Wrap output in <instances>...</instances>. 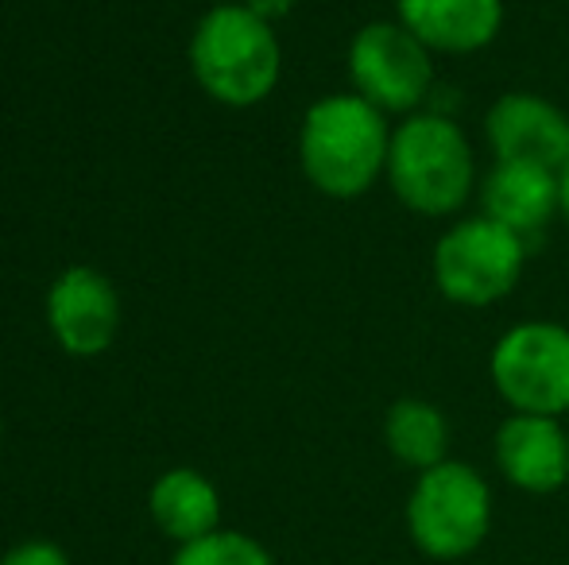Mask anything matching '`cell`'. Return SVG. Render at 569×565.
Instances as JSON below:
<instances>
[{"mask_svg":"<svg viewBox=\"0 0 569 565\" xmlns=\"http://www.w3.org/2000/svg\"><path fill=\"white\" fill-rule=\"evenodd\" d=\"M388 179L399 205L419 218H457L480 186L477 155L457 117L419 109L391 129Z\"/></svg>","mask_w":569,"mask_h":565,"instance_id":"1","label":"cell"},{"mask_svg":"<svg viewBox=\"0 0 569 565\" xmlns=\"http://www.w3.org/2000/svg\"><path fill=\"white\" fill-rule=\"evenodd\" d=\"M391 151L388 113L360 93H330L302 117L299 159L310 186L330 198H360L383 179Z\"/></svg>","mask_w":569,"mask_h":565,"instance_id":"2","label":"cell"},{"mask_svg":"<svg viewBox=\"0 0 569 565\" xmlns=\"http://www.w3.org/2000/svg\"><path fill=\"white\" fill-rule=\"evenodd\" d=\"M190 67L210 98L244 109L276 90L283 51L268 20L248 12L244 4H218L198 23Z\"/></svg>","mask_w":569,"mask_h":565,"instance_id":"3","label":"cell"},{"mask_svg":"<svg viewBox=\"0 0 569 565\" xmlns=\"http://www.w3.org/2000/svg\"><path fill=\"white\" fill-rule=\"evenodd\" d=\"M492 531V488L465 461H442L415 476L407 496V535L427 558L461 562Z\"/></svg>","mask_w":569,"mask_h":565,"instance_id":"4","label":"cell"},{"mask_svg":"<svg viewBox=\"0 0 569 565\" xmlns=\"http://www.w3.org/2000/svg\"><path fill=\"white\" fill-rule=\"evenodd\" d=\"M527 241L496 225L485 213L457 218L430 252V275L442 299L453 306L485 310L503 302L523 280Z\"/></svg>","mask_w":569,"mask_h":565,"instance_id":"5","label":"cell"},{"mask_svg":"<svg viewBox=\"0 0 569 565\" xmlns=\"http://www.w3.org/2000/svg\"><path fill=\"white\" fill-rule=\"evenodd\" d=\"M349 82L380 113L411 117L438 90L435 51L399 20H372L349 43Z\"/></svg>","mask_w":569,"mask_h":565,"instance_id":"6","label":"cell"},{"mask_svg":"<svg viewBox=\"0 0 569 565\" xmlns=\"http://www.w3.org/2000/svg\"><path fill=\"white\" fill-rule=\"evenodd\" d=\"M488 376L516 415L562 418L569 411V330L558 322H519L488 353Z\"/></svg>","mask_w":569,"mask_h":565,"instance_id":"7","label":"cell"},{"mask_svg":"<svg viewBox=\"0 0 569 565\" xmlns=\"http://www.w3.org/2000/svg\"><path fill=\"white\" fill-rule=\"evenodd\" d=\"M485 140L496 163H539L562 171L569 159V117L531 90H511L488 105Z\"/></svg>","mask_w":569,"mask_h":565,"instance_id":"8","label":"cell"},{"mask_svg":"<svg viewBox=\"0 0 569 565\" xmlns=\"http://www.w3.org/2000/svg\"><path fill=\"white\" fill-rule=\"evenodd\" d=\"M492 457L503 481L531 496H550L569 481V434L550 415L511 411L492 437Z\"/></svg>","mask_w":569,"mask_h":565,"instance_id":"9","label":"cell"},{"mask_svg":"<svg viewBox=\"0 0 569 565\" xmlns=\"http://www.w3.org/2000/svg\"><path fill=\"white\" fill-rule=\"evenodd\" d=\"M480 213L496 225L511 229L527 249H535L550 221L562 218V186L558 171L539 163H492V171L477 186Z\"/></svg>","mask_w":569,"mask_h":565,"instance_id":"10","label":"cell"},{"mask_svg":"<svg viewBox=\"0 0 569 565\" xmlns=\"http://www.w3.org/2000/svg\"><path fill=\"white\" fill-rule=\"evenodd\" d=\"M51 330L59 345L74 356H93L113 345L120 325V302L106 275L90 268H70L47 299Z\"/></svg>","mask_w":569,"mask_h":565,"instance_id":"11","label":"cell"},{"mask_svg":"<svg viewBox=\"0 0 569 565\" xmlns=\"http://www.w3.org/2000/svg\"><path fill=\"white\" fill-rule=\"evenodd\" d=\"M396 20L435 54H477L503 28V0H396Z\"/></svg>","mask_w":569,"mask_h":565,"instance_id":"12","label":"cell"},{"mask_svg":"<svg viewBox=\"0 0 569 565\" xmlns=\"http://www.w3.org/2000/svg\"><path fill=\"white\" fill-rule=\"evenodd\" d=\"M148 507L156 527L179 546L213 535L221 527V496L210 476H202L198 468H171L159 476Z\"/></svg>","mask_w":569,"mask_h":565,"instance_id":"13","label":"cell"},{"mask_svg":"<svg viewBox=\"0 0 569 565\" xmlns=\"http://www.w3.org/2000/svg\"><path fill=\"white\" fill-rule=\"evenodd\" d=\"M383 445L403 468L427 473L450 461V418L430 400L403 395L383 415Z\"/></svg>","mask_w":569,"mask_h":565,"instance_id":"14","label":"cell"},{"mask_svg":"<svg viewBox=\"0 0 569 565\" xmlns=\"http://www.w3.org/2000/svg\"><path fill=\"white\" fill-rule=\"evenodd\" d=\"M174 565H276V558H271L260 538L244 535V531L218 527L213 535L179 546Z\"/></svg>","mask_w":569,"mask_h":565,"instance_id":"15","label":"cell"},{"mask_svg":"<svg viewBox=\"0 0 569 565\" xmlns=\"http://www.w3.org/2000/svg\"><path fill=\"white\" fill-rule=\"evenodd\" d=\"M0 565H70L67 554L54 543H43V538H31V543H20L0 558Z\"/></svg>","mask_w":569,"mask_h":565,"instance_id":"16","label":"cell"},{"mask_svg":"<svg viewBox=\"0 0 569 565\" xmlns=\"http://www.w3.org/2000/svg\"><path fill=\"white\" fill-rule=\"evenodd\" d=\"M244 8H248V12L260 16V20L276 23V20H283V16L291 12L295 0H244Z\"/></svg>","mask_w":569,"mask_h":565,"instance_id":"17","label":"cell"},{"mask_svg":"<svg viewBox=\"0 0 569 565\" xmlns=\"http://www.w3.org/2000/svg\"><path fill=\"white\" fill-rule=\"evenodd\" d=\"M558 186H562V218L569 221V159L562 171H558Z\"/></svg>","mask_w":569,"mask_h":565,"instance_id":"18","label":"cell"}]
</instances>
